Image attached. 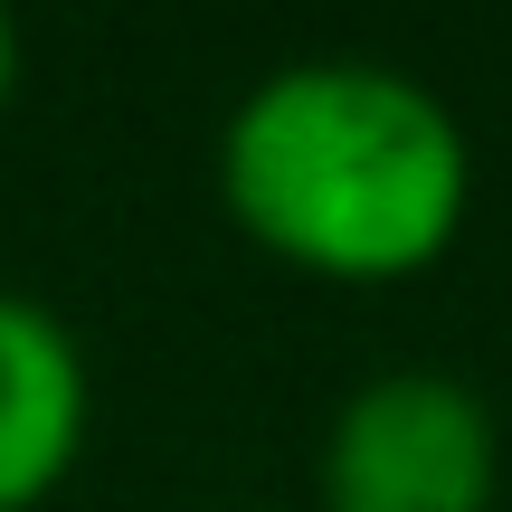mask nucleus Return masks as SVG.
<instances>
[{
    "label": "nucleus",
    "instance_id": "nucleus-1",
    "mask_svg": "<svg viewBox=\"0 0 512 512\" xmlns=\"http://www.w3.org/2000/svg\"><path fill=\"white\" fill-rule=\"evenodd\" d=\"M219 209L313 285H408L475 219V143L389 57H285L219 124Z\"/></svg>",
    "mask_w": 512,
    "mask_h": 512
},
{
    "label": "nucleus",
    "instance_id": "nucleus-2",
    "mask_svg": "<svg viewBox=\"0 0 512 512\" xmlns=\"http://www.w3.org/2000/svg\"><path fill=\"white\" fill-rule=\"evenodd\" d=\"M313 512H503V418L437 361H389L323 418Z\"/></svg>",
    "mask_w": 512,
    "mask_h": 512
},
{
    "label": "nucleus",
    "instance_id": "nucleus-3",
    "mask_svg": "<svg viewBox=\"0 0 512 512\" xmlns=\"http://www.w3.org/2000/svg\"><path fill=\"white\" fill-rule=\"evenodd\" d=\"M95 427V370L86 342L38 294L0 285V512H38L67 494Z\"/></svg>",
    "mask_w": 512,
    "mask_h": 512
},
{
    "label": "nucleus",
    "instance_id": "nucleus-4",
    "mask_svg": "<svg viewBox=\"0 0 512 512\" xmlns=\"http://www.w3.org/2000/svg\"><path fill=\"white\" fill-rule=\"evenodd\" d=\"M10 95H19V29H10V10H0V114H10Z\"/></svg>",
    "mask_w": 512,
    "mask_h": 512
},
{
    "label": "nucleus",
    "instance_id": "nucleus-5",
    "mask_svg": "<svg viewBox=\"0 0 512 512\" xmlns=\"http://www.w3.org/2000/svg\"><path fill=\"white\" fill-rule=\"evenodd\" d=\"M228 512H275V503H228Z\"/></svg>",
    "mask_w": 512,
    "mask_h": 512
}]
</instances>
